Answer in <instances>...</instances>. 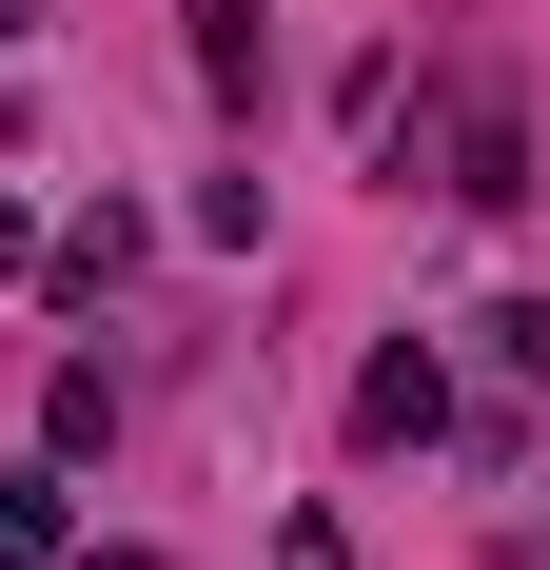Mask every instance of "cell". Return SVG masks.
Masks as SVG:
<instances>
[{"mask_svg": "<svg viewBox=\"0 0 550 570\" xmlns=\"http://www.w3.org/2000/svg\"><path fill=\"white\" fill-rule=\"evenodd\" d=\"M79 570H158V551H79Z\"/></svg>", "mask_w": 550, "mask_h": 570, "instance_id": "30bf717a", "label": "cell"}, {"mask_svg": "<svg viewBox=\"0 0 550 570\" xmlns=\"http://www.w3.org/2000/svg\"><path fill=\"white\" fill-rule=\"evenodd\" d=\"M492 374H550V295H511V315H492Z\"/></svg>", "mask_w": 550, "mask_h": 570, "instance_id": "8992f818", "label": "cell"}, {"mask_svg": "<svg viewBox=\"0 0 550 570\" xmlns=\"http://www.w3.org/2000/svg\"><path fill=\"white\" fill-rule=\"evenodd\" d=\"M433 433H452V374H433V335H393L354 374V453H433Z\"/></svg>", "mask_w": 550, "mask_h": 570, "instance_id": "6da1fadb", "label": "cell"}, {"mask_svg": "<svg viewBox=\"0 0 550 570\" xmlns=\"http://www.w3.org/2000/svg\"><path fill=\"white\" fill-rule=\"evenodd\" d=\"M275 570H354V531H334V512H295V531H275Z\"/></svg>", "mask_w": 550, "mask_h": 570, "instance_id": "52a82bcc", "label": "cell"}, {"mask_svg": "<svg viewBox=\"0 0 550 570\" xmlns=\"http://www.w3.org/2000/svg\"><path fill=\"white\" fill-rule=\"evenodd\" d=\"M197 79H217V99H256V79H275V40H256V0H197Z\"/></svg>", "mask_w": 550, "mask_h": 570, "instance_id": "277c9868", "label": "cell"}, {"mask_svg": "<svg viewBox=\"0 0 550 570\" xmlns=\"http://www.w3.org/2000/svg\"><path fill=\"white\" fill-rule=\"evenodd\" d=\"M0 570H59V472H0Z\"/></svg>", "mask_w": 550, "mask_h": 570, "instance_id": "5b68a950", "label": "cell"}, {"mask_svg": "<svg viewBox=\"0 0 550 570\" xmlns=\"http://www.w3.org/2000/svg\"><path fill=\"white\" fill-rule=\"evenodd\" d=\"M20 256H40V236H20V197H0V276H20Z\"/></svg>", "mask_w": 550, "mask_h": 570, "instance_id": "ba28073f", "label": "cell"}, {"mask_svg": "<svg viewBox=\"0 0 550 570\" xmlns=\"http://www.w3.org/2000/svg\"><path fill=\"white\" fill-rule=\"evenodd\" d=\"M20 40H40V0H0V59H20Z\"/></svg>", "mask_w": 550, "mask_h": 570, "instance_id": "9c48e42d", "label": "cell"}, {"mask_svg": "<svg viewBox=\"0 0 550 570\" xmlns=\"http://www.w3.org/2000/svg\"><path fill=\"white\" fill-rule=\"evenodd\" d=\"M40 276H59V295H79V315H99V295H118V276H138V197H99V217H79V236H59V256H40Z\"/></svg>", "mask_w": 550, "mask_h": 570, "instance_id": "3957f363", "label": "cell"}, {"mask_svg": "<svg viewBox=\"0 0 550 570\" xmlns=\"http://www.w3.org/2000/svg\"><path fill=\"white\" fill-rule=\"evenodd\" d=\"M452 197H531V118H511V99L452 118Z\"/></svg>", "mask_w": 550, "mask_h": 570, "instance_id": "7a4b0ae2", "label": "cell"}]
</instances>
